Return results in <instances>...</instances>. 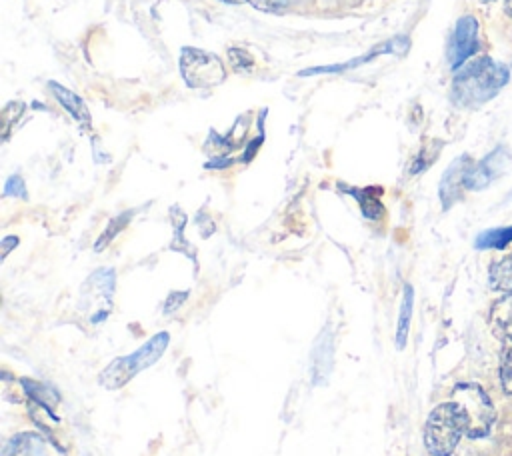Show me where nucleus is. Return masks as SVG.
Segmentation results:
<instances>
[{"mask_svg":"<svg viewBox=\"0 0 512 456\" xmlns=\"http://www.w3.org/2000/svg\"><path fill=\"white\" fill-rule=\"evenodd\" d=\"M508 68L492 58H480L462 66L452 84V98L460 106H478L490 100L506 82Z\"/></svg>","mask_w":512,"mask_h":456,"instance_id":"1","label":"nucleus"},{"mask_svg":"<svg viewBox=\"0 0 512 456\" xmlns=\"http://www.w3.org/2000/svg\"><path fill=\"white\" fill-rule=\"evenodd\" d=\"M170 344V336L168 332H158L154 334L150 340H146V344H142L136 352L128 354V356H120L116 360H112L98 376L100 386L108 388V390H116L122 388L126 382H130L138 372H142L144 368L152 366L156 360H160V356L166 352Z\"/></svg>","mask_w":512,"mask_h":456,"instance_id":"2","label":"nucleus"},{"mask_svg":"<svg viewBox=\"0 0 512 456\" xmlns=\"http://www.w3.org/2000/svg\"><path fill=\"white\" fill-rule=\"evenodd\" d=\"M464 434V422L454 402L438 404L424 426V444L432 456H450Z\"/></svg>","mask_w":512,"mask_h":456,"instance_id":"3","label":"nucleus"},{"mask_svg":"<svg viewBox=\"0 0 512 456\" xmlns=\"http://www.w3.org/2000/svg\"><path fill=\"white\" fill-rule=\"evenodd\" d=\"M462 416L464 434L470 438L484 436L494 420V408L486 392L478 384H460L454 388L452 400Z\"/></svg>","mask_w":512,"mask_h":456,"instance_id":"4","label":"nucleus"},{"mask_svg":"<svg viewBox=\"0 0 512 456\" xmlns=\"http://www.w3.org/2000/svg\"><path fill=\"white\" fill-rule=\"evenodd\" d=\"M180 72L190 88H212L226 78L222 60L198 48H182Z\"/></svg>","mask_w":512,"mask_h":456,"instance_id":"5","label":"nucleus"},{"mask_svg":"<svg viewBox=\"0 0 512 456\" xmlns=\"http://www.w3.org/2000/svg\"><path fill=\"white\" fill-rule=\"evenodd\" d=\"M114 294V270L100 268L88 276L80 290V308L90 316V322H102L112 306Z\"/></svg>","mask_w":512,"mask_h":456,"instance_id":"6","label":"nucleus"},{"mask_svg":"<svg viewBox=\"0 0 512 456\" xmlns=\"http://www.w3.org/2000/svg\"><path fill=\"white\" fill-rule=\"evenodd\" d=\"M478 44V22L474 16H462L448 40V62L452 68L462 66L476 50Z\"/></svg>","mask_w":512,"mask_h":456,"instance_id":"7","label":"nucleus"},{"mask_svg":"<svg viewBox=\"0 0 512 456\" xmlns=\"http://www.w3.org/2000/svg\"><path fill=\"white\" fill-rule=\"evenodd\" d=\"M508 162H510L508 150L506 148H496L482 162H478L476 166L470 168V172L466 176V188L480 190V188L488 186L492 180H496L506 170Z\"/></svg>","mask_w":512,"mask_h":456,"instance_id":"8","label":"nucleus"},{"mask_svg":"<svg viewBox=\"0 0 512 456\" xmlns=\"http://www.w3.org/2000/svg\"><path fill=\"white\" fill-rule=\"evenodd\" d=\"M408 38H404V36H396V38H392V40H388V42H384V44H378L374 50H370L368 54H364V56H358V58H354V60H348L346 64H334V66H316V68H308V70H302L300 72V76H312V74H332V72H344V70H348V68H356V66H360V64H364V62H370V60H374L376 56H380V54H400V52H404L406 48H408Z\"/></svg>","mask_w":512,"mask_h":456,"instance_id":"9","label":"nucleus"},{"mask_svg":"<svg viewBox=\"0 0 512 456\" xmlns=\"http://www.w3.org/2000/svg\"><path fill=\"white\" fill-rule=\"evenodd\" d=\"M472 168V160L468 156L456 158L444 172L440 180V200L444 208H450L458 198L460 190L466 188V176Z\"/></svg>","mask_w":512,"mask_h":456,"instance_id":"10","label":"nucleus"},{"mask_svg":"<svg viewBox=\"0 0 512 456\" xmlns=\"http://www.w3.org/2000/svg\"><path fill=\"white\" fill-rule=\"evenodd\" d=\"M312 362H310V374H312V382L314 384H324L332 372L334 366V338L330 330H324L312 348L310 354Z\"/></svg>","mask_w":512,"mask_h":456,"instance_id":"11","label":"nucleus"},{"mask_svg":"<svg viewBox=\"0 0 512 456\" xmlns=\"http://www.w3.org/2000/svg\"><path fill=\"white\" fill-rule=\"evenodd\" d=\"M48 86H50L54 98L64 106V110H66L80 126L88 128V126H90V112H88L84 100H82L78 94H74L72 90H68V88H64V86H60V84H56V82H50Z\"/></svg>","mask_w":512,"mask_h":456,"instance_id":"12","label":"nucleus"},{"mask_svg":"<svg viewBox=\"0 0 512 456\" xmlns=\"http://www.w3.org/2000/svg\"><path fill=\"white\" fill-rule=\"evenodd\" d=\"M490 322L494 326V332L512 340V292L500 298L490 312Z\"/></svg>","mask_w":512,"mask_h":456,"instance_id":"13","label":"nucleus"},{"mask_svg":"<svg viewBox=\"0 0 512 456\" xmlns=\"http://www.w3.org/2000/svg\"><path fill=\"white\" fill-rule=\"evenodd\" d=\"M412 306H414V290L412 286H404L402 302H400V312H398V324H396V348L402 350L408 340V330H410V318H412Z\"/></svg>","mask_w":512,"mask_h":456,"instance_id":"14","label":"nucleus"},{"mask_svg":"<svg viewBox=\"0 0 512 456\" xmlns=\"http://www.w3.org/2000/svg\"><path fill=\"white\" fill-rule=\"evenodd\" d=\"M44 444L42 438L32 434H18L4 448V456H42Z\"/></svg>","mask_w":512,"mask_h":456,"instance_id":"15","label":"nucleus"},{"mask_svg":"<svg viewBox=\"0 0 512 456\" xmlns=\"http://www.w3.org/2000/svg\"><path fill=\"white\" fill-rule=\"evenodd\" d=\"M490 286L494 290L512 292V256H504L502 260L494 262L490 268Z\"/></svg>","mask_w":512,"mask_h":456,"instance_id":"16","label":"nucleus"},{"mask_svg":"<svg viewBox=\"0 0 512 456\" xmlns=\"http://www.w3.org/2000/svg\"><path fill=\"white\" fill-rule=\"evenodd\" d=\"M512 242V226L508 228H494L486 230L476 238V248H504L506 244Z\"/></svg>","mask_w":512,"mask_h":456,"instance_id":"17","label":"nucleus"},{"mask_svg":"<svg viewBox=\"0 0 512 456\" xmlns=\"http://www.w3.org/2000/svg\"><path fill=\"white\" fill-rule=\"evenodd\" d=\"M348 192H350V194H354V196L358 198V202H360L362 212H364V216H366V218L376 220V218H380V216H382V210H384V208H382L380 200H378L376 196H372V192H370L368 188H364V190L348 188Z\"/></svg>","mask_w":512,"mask_h":456,"instance_id":"18","label":"nucleus"},{"mask_svg":"<svg viewBox=\"0 0 512 456\" xmlns=\"http://www.w3.org/2000/svg\"><path fill=\"white\" fill-rule=\"evenodd\" d=\"M500 380L504 390L512 394V340L506 342L500 356Z\"/></svg>","mask_w":512,"mask_h":456,"instance_id":"19","label":"nucleus"},{"mask_svg":"<svg viewBox=\"0 0 512 456\" xmlns=\"http://www.w3.org/2000/svg\"><path fill=\"white\" fill-rule=\"evenodd\" d=\"M128 220H130V212H124V214H120L118 218H114V220L108 224V228L102 232V236L98 238V242L94 244V248H96V250H104V246L126 226Z\"/></svg>","mask_w":512,"mask_h":456,"instance_id":"20","label":"nucleus"},{"mask_svg":"<svg viewBox=\"0 0 512 456\" xmlns=\"http://www.w3.org/2000/svg\"><path fill=\"white\" fill-rule=\"evenodd\" d=\"M228 58H230V62H232L236 72H246V70H250L254 66L252 56L244 48H230L228 50Z\"/></svg>","mask_w":512,"mask_h":456,"instance_id":"21","label":"nucleus"},{"mask_svg":"<svg viewBox=\"0 0 512 456\" xmlns=\"http://www.w3.org/2000/svg\"><path fill=\"white\" fill-rule=\"evenodd\" d=\"M4 194H6V196H16V198H26L28 194H26L24 180H22L18 174L10 176V178L6 180V184H4Z\"/></svg>","mask_w":512,"mask_h":456,"instance_id":"22","label":"nucleus"},{"mask_svg":"<svg viewBox=\"0 0 512 456\" xmlns=\"http://www.w3.org/2000/svg\"><path fill=\"white\" fill-rule=\"evenodd\" d=\"M256 8L260 10H266V12H278V10H284L300 0H250Z\"/></svg>","mask_w":512,"mask_h":456,"instance_id":"23","label":"nucleus"},{"mask_svg":"<svg viewBox=\"0 0 512 456\" xmlns=\"http://www.w3.org/2000/svg\"><path fill=\"white\" fill-rule=\"evenodd\" d=\"M22 102H12L6 106L4 114H2V120H4V138L8 136V128L18 120V116L22 114Z\"/></svg>","mask_w":512,"mask_h":456,"instance_id":"24","label":"nucleus"},{"mask_svg":"<svg viewBox=\"0 0 512 456\" xmlns=\"http://www.w3.org/2000/svg\"><path fill=\"white\" fill-rule=\"evenodd\" d=\"M186 298V292H178V294H170V298H168V302H166V306H164V310L166 312H172V308L176 306H180V302Z\"/></svg>","mask_w":512,"mask_h":456,"instance_id":"25","label":"nucleus"},{"mask_svg":"<svg viewBox=\"0 0 512 456\" xmlns=\"http://www.w3.org/2000/svg\"><path fill=\"white\" fill-rule=\"evenodd\" d=\"M16 244H18V238H16V236H6V238L2 240V258H4Z\"/></svg>","mask_w":512,"mask_h":456,"instance_id":"26","label":"nucleus"},{"mask_svg":"<svg viewBox=\"0 0 512 456\" xmlns=\"http://www.w3.org/2000/svg\"><path fill=\"white\" fill-rule=\"evenodd\" d=\"M506 10L512 14V0H506Z\"/></svg>","mask_w":512,"mask_h":456,"instance_id":"27","label":"nucleus"},{"mask_svg":"<svg viewBox=\"0 0 512 456\" xmlns=\"http://www.w3.org/2000/svg\"><path fill=\"white\" fill-rule=\"evenodd\" d=\"M224 2H232V4H238V2H244V0H224Z\"/></svg>","mask_w":512,"mask_h":456,"instance_id":"28","label":"nucleus"}]
</instances>
